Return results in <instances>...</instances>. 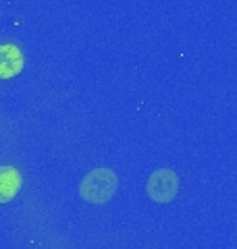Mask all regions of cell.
Instances as JSON below:
<instances>
[{
	"instance_id": "1",
	"label": "cell",
	"mask_w": 237,
	"mask_h": 249,
	"mask_svg": "<svg viewBox=\"0 0 237 249\" xmlns=\"http://www.w3.org/2000/svg\"><path fill=\"white\" fill-rule=\"evenodd\" d=\"M118 185V178L110 168H98L85 175L79 185V196L88 204H106V201L115 196Z\"/></svg>"
},
{
	"instance_id": "2",
	"label": "cell",
	"mask_w": 237,
	"mask_h": 249,
	"mask_svg": "<svg viewBox=\"0 0 237 249\" xmlns=\"http://www.w3.org/2000/svg\"><path fill=\"white\" fill-rule=\"evenodd\" d=\"M148 197L154 199L156 204H169L177 197L179 191V177L169 168H158L150 175L146 183Z\"/></svg>"
},
{
	"instance_id": "3",
	"label": "cell",
	"mask_w": 237,
	"mask_h": 249,
	"mask_svg": "<svg viewBox=\"0 0 237 249\" xmlns=\"http://www.w3.org/2000/svg\"><path fill=\"white\" fill-rule=\"evenodd\" d=\"M23 71V52L15 44L0 46V79H11Z\"/></svg>"
},
{
	"instance_id": "4",
	"label": "cell",
	"mask_w": 237,
	"mask_h": 249,
	"mask_svg": "<svg viewBox=\"0 0 237 249\" xmlns=\"http://www.w3.org/2000/svg\"><path fill=\"white\" fill-rule=\"evenodd\" d=\"M23 178L15 166H0V204H9L21 191Z\"/></svg>"
}]
</instances>
